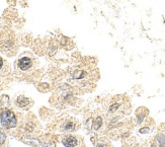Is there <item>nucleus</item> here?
I'll list each match as a JSON object with an SVG mask.
<instances>
[{"mask_svg": "<svg viewBox=\"0 0 165 147\" xmlns=\"http://www.w3.org/2000/svg\"><path fill=\"white\" fill-rule=\"evenodd\" d=\"M0 122H1L3 127L10 129V128H13L16 126L17 120H16L15 115H14L11 111L5 110V111H3L0 114Z\"/></svg>", "mask_w": 165, "mask_h": 147, "instance_id": "1", "label": "nucleus"}, {"mask_svg": "<svg viewBox=\"0 0 165 147\" xmlns=\"http://www.w3.org/2000/svg\"><path fill=\"white\" fill-rule=\"evenodd\" d=\"M17 65H18V67H19V69H21L23 71H27L30 68H32V60L30 57H23L18 60Z\"/></svg>", "mask_w": 165, "mask_h": 147, "instance_id": "2", "label": "nucleus"}, {"mask_svg": "<svg viewBox=\"0 0 165 147\" xmlns=\"http://www.w3.org/2000/svg\"><path fill=\"white\" fill-rule=\"evenodd\" d=\"M62 143H63V145L66 147H75L78 144V141H77V139L75 137H73V136H67V137H65L63 140H62Z\"/></svg>", "mask_w": 165, "mask_h": 147, "instance_id": "3", "label": "nucleus"}, {"mask_svg": "<svg viewBox=\"0 0 165 147\" xmlns=\"http://www.w3.org/2000/svg\"><path fill=\"white\" fill-rule=\"evenodd\" d=\"M16 104L21 106V108H24V106H27L28 104H30V101H28V98L27 97H19L17 98L16 101Z\"/></svg>", "mask_w": 165, "mask_h": 147, "instance_id": "4", "label": "nucleus"}, {"mask_svg": "<svg viewBox=\"0 0 165 147\" xmlns=\"http://www.w3.org/2000/svg\"><path fill=\"white\" fill-rule=\"evenodd\" d=\"M102 126V118L101 117H96V119L94 120L93 125H92V129L94 131H97L100 129V127Z\"/></svg>", "mask_w": 165, "mask_h": 147, "instance_id": "5", "label": "nucleus"}, {"mask_svg": "<svg viewBox=\"0 0 165 147\" xmlns=\"http://www.w3.org/2000/svg\"><path fill=\"white\" fill-rule=\"evenodd\" d=\"M86 71L85 70H76L74 73H73V78L75 79H82L86 76Z\"/></svg>", "mask_w": 165, "mask_h": 147, "instance_id": "6", "label": "nucleus"}, {"mask_svg": "<svg viewBox=\"0 0 165 147\" xmlns=\"http://www.w3.org/2000/svg\"><path fill=\"white\" fill-rule=\"evenodd\" d=\"M64 130L65 131H67V132H72V131H74L75 130V124L73 123V122H66L64 124Z\"/></svg>", "mask_w": 165, "mask_h": 147, "instance_id": "7", "label": "nucleus"}, {"mask_svg": "<svg viewBox=\"0 0 165 147\" xmlns=\"http://www.w3.org/2000/svg\"><path fill=\"white\" fill-rule=\"evenodd\" d=\"M157 141H158L160 147H165V135L159 134L157 136Z\"/></svg>", "mask_w": 165, "mask_h": 147, "instance_id": "8", "label": "nucleus"}, {"mask_svg": "<svg viewBox=\"0 0 165 147\" xmlns=\"http://www.w3.org/2000/svg\"><path fill=\"white\" fill-rule=\"evenodd\" d=\"M5 139H6V135L0 130V145H2L5 142Z\"/></svg>", "mask_w": 165, "mask_h": 147, "instance_id": "9", "label": "nucleus"}, {"mask_svg": "<svg viewBox=\"0 0 165 147\" xmlns=\"http://www.w3.org/2000/svg\"><path fill=\"white\" fill-rule=\"evenodd\" d=\"M119 108H120V105H119V104H115V105H112L111 108H109L108 112H109V113H115Z\"/></svg>", "mask_w": 165, "mask_h": 147, "instance_id": "10", "label": "nucleus"}, {"mask_svg": "<svg viewBox=\"0 0 165 147\" xmlns=\"http://www.w3.org/2000/svg\"><path fill=\"white\" fill-rule=\"evenodd\" d=\"M139 132H140L141 134H147L150 132V128L149 127H144V128H141L140 130H139Z\"/></svg>", "mask_w": 165, "mask_h": 147, "instance_id": "11", "label": "nucleus"}, {"mask_svg": "<svg viewBox=\"0 0 165 147\" xmlns=\"http://www.w3.org/2000/svg\"><path fill=\"white\" fill-rule=\"evenodd\" d=\"M3 64H4V63H3V59H2L1 57H0V70H1V69H2Z\"/></svg>", "mask_w": 165, "mask_h": 147, "instance_id": "12", "label": "nucleus"}, {"mask_svg": "<svg viewBox=\"0 0 165 147\" xmlns=\"http://www.w3.org/2000/svg\"><path fill=\"white\" fill-rule=\"evenodd\" d=\"M96 147H106V145H105V144H102V143H100V144H97Z\"/></svg>", "mask_w": 165, "mask_h": 147, "instance_id": "13", "label": "nucleus"}]
</instances>
